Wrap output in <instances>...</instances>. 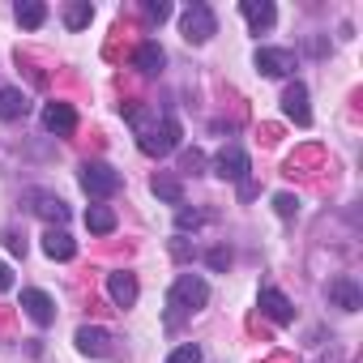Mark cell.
Instances as JSON below:
<instances>
[{
  "label": "cell",
  "mask_w": 363,
  "mask_h": 363,
  "mask_svg": "<svg viewBox=\"0 0 363 363\" xmlns=\"http://www.w3.org/2000/svg\"><path fill=\"white\" fill-rule=\"evenodd\" d=\"M26 111H30V103H26V94H22V90L0 86V120H22Z\"/></svg>",
  "instance_id": "obj_17"
},
{
  "label": "cell",
  "mask_w": 363,
  "mask_h": 363,
  "mask_svg": "<svg viewBox=\"0 0 363 363\" xmlns=\"http://www.w3.org/2000/svg\"><path fill=\"white\" fill-rule=\"evenodd\" d=\"M30 210H35L39 218H48V223H56V227L69 223V206H65L60 197H52V193H30Z\"/></svg>",
  "instance_id": "obj_14"
},
{
  "label": "cell",
  "mask_w": 363,
  "mask_h": 363,
  "mask_svg": "<svg viewBox=\"0 0 363 363\" xmlns=\"http://www.w3.org/2000/svg\"><path fill=\"white\" fill-rule=\"evenodd\" d=\"M124 116H128L133 128H137V145H141V154L162 158V154H171V150L179 145V120H175V116H162V120H154V124H145V111H141V107H128Z\"/></svg>",
  "instance_id": "obj_1"
},
{
  "label": "cell",
  "mask_w": 363,
  "mask_h": 363,
  "mask_svg": "<svg viewBox=\"0 0 363 363\" xmlns=\"http://www.w3.org/2000/svg\"><path fill=\"white\" fill-rule=\"evenodd\" d=\"M329 303L342 308V312H359V308H363V291H359V282H354L350 274L329 278Z\"/></svg>",
  "instance_id": "obj_6"
},
{
  "label": "cell",
  "mask_w": 363,
  "mask_h": 363,
  "mask_svg": "<svg viewBox=\"0 0 363 363\" xmlns=\"http://www.w3.org/2000/svg\"><path fill=\"white\" fill-rule=\"evenodd\" d=\"M167 363H201V346H193V342L175 346V350L167 354Z\"/></svg>",
  "instance_id": "obj_23"
},
{
  "label": "cell",
  "mask_w": 363,
  "mask_h": 363,
  "mask_svg": "<svg viewBox=\"0 0 363 363\" xmlns=\"http://www.w3.org/2000/svg\"><path fill=\"white\" fill-rule=\"evenodd\" d=\"M94 22V5H90V0H73V5L65 9V26L69 30H86Z\"/></svg>",
  "instance_id": "obj_22"
},
{
  "label": "cell",
  "mask_w": 363,
  "mask_h": 363,
  "mask_svg": "<svg viewBox=\"0 0 363 363\" xmlns=\"http://www.w3.org/2000/svg\"><path fill=\"white\" fill-rule=\"evenodd\" d=\"M22 308H26V316L35 320V325H52L56 320V299L48 295V291H22Z\"/></svg>",
  "instance_id": "obj_10"
},
{
  "label": "cell",
  "mask_w": 363,
  "mask_h": 363,
  "mask_svg": "<svg viewBox=\"0 0 363 363\" xmlns=\"http://www.w3.org/2000/svg\"><path fill=\"white\" fill-rule=\"evenodd\" d=\"M214 175L244 184V179H248V154H244L240 145H223V150L214 154Z\"/></svg>",
  "instance_id": "obj_5"
},
{
  "label": "cell",
  "mask_w": 363,
  "mask_h": 363,
  "mask_svg": "<svg viewBox=\"0 0 363 363\" xmlns=\"http://www.w3.org/2000/svg\"><path fill=\"white\" fill-rule=\"evenodd\" d=\"M9 286H13V269L0 261V291H9Z\"/></svg>",
  "instance_id": "obj_30"
},
{
  "label": "cell",
  "mask_w": 363,
  "mask_h": 363,
  "mask_svg": "<svg viewBox=\"0 0 363 363\" xmlns=\"http://www.w3.org/2000/svg\"><path fill=\"white\" fill-rule=\"evenodd\" d=\"M179 171H184V175H201V171H206V154H201V150H184Z\"/></svg>",
  "instance_id": "obj_24"
},
{
  "label": "cell",
  "mask_w": 363,
  "mask_h": 363,
  "mask_svg": "<svg viewBox=\"0 0 363 363\" xmlns=\"http://www.w3.org/2000/svg\"><path fill=\"white\" fill-rule=\"evenodd\" d=\"M282 111H286L299 128L312 124V107H308V86H303V82H291V86L282 90Z\"/></svg>",
  "instance_id": "obj_8"
},
{
  "label": "cell",
  "mask_w": 363,
  "mask_h": 363,
  "mask_svg": "<svg viewBox=\"0 0 363 363\" xmlns=\"http://www.w3.org/2000/svg\"><path fill=\"white\" fill-rule=\"evenodd\" d=\"M43 128L56 133V137H73V133H77V111H73V103H48V107H43Z\"/></svg>",
  "instance_id": "obj_9"
},
{
  "label": "cell",
  "mask_w": 363,
  "mask_h": 363,
  "mask_svg": "<svg viewBox=\"0 0 363 363\" xmlns=\"http://www.w3.org/2000/svg\"><path fill=\"white\" fill-rule=\"evenodd\" d=\"M133 65H137V69H141L145 77H154V73H158V69L167 65V56H162V48H158L154 39H145V43L137 48V56H133Z\"/></svg>",
  "instance_id": "obj_19"
},
{
  "label": "cell",
  "mask_w": 363,
  "mask_h": 363,
  "mask_svg": "<svg viewBox=\"0 0 363 363\" xmlns=\"http://www.w3.org/2000/svg\"><path fill=\"white\" fill-rule=\"evenodd\" d=\"M179 30H184V39L189 43H210V35L218 30V22H214V9L210 5H189L184 9V18H179Z\"/></svg>",
  "instance_id": "obj_4"
},
{
  "label": "cell",
  "mask_w": 363,
  "mask_h": 363,
  "mask_svg": "<svg viewBox=\"0 0 363 363\" xmlns=\"http://www.w3.org/2000/svg\"><path fill=\"white\" fill-rule=\"evenodd\" d=\"M257 69L265 77H291L295 73V56L286 48H257Z\"/></svg>",
  "instance_id": "obj_7"
},
{
  "label": "cell",
  "mask_w": 363,
  "mask_h": 363,
  "mask_svg": "<svg viewBox=\"0 0 363 363\" xmlns=\"http://www.w3.org/2000/svg\"><path fill=\"white\" fill-rule=\"evenodd\" d=\"M73 252H77V244H73V235L65 227H48L43 231V257L48 261H73Z\"/></svg>",
  "instance_id": "obj_11"
},
{
  "label": "cell",
  "mask_w": 363,
  "mask_h": 363,
  "mask_svg": "<svg viewBox=\"0 0 363 363\" xmlns=\"http://www.w3.org/2000/svg\"><path fill=\"white\" fill-rule=\"evenodd\" d=\"M107 295H111V303L116 308H133L137 303V278L133 274H107Z\"/></svg>",
  "instance_id": "obj_15"
},
{
  "label": "cell",
  "mask_w": 363,
  "mask_h": 363,
  "mask_svg": "<svg viewBox=\"0 0 363 363\" xmlns=\"http://www.w3.org/2000/svg\"><path fill=\"white\" fill-rule=\"evenodd\" d=\"M240 9H244V18H248V26H252L257 35H261V30H269V26L278 22V9L269 5V0H244V5H240Z\"/></svg>",
  "instance_id": "obj_16"
},
{
  "label": "cell",
  "mask_w": 363,
  "mask_h": 363,
  "mask_svg": "<svg viewBox=\"0 0 363 363\" xmlns=\"http://www.w3.org/2000/svg\"><path fill=\"white\" fill-rule=\"evenodd\" d=\"M145 18L150 22H167L171 18V5H167V0H145Z\"/></svg>",
  "instance_id": "obj_26"
},
{
  "label": "cell",
  "mask_w": 363,
  "mask_h": 363,
  "mask_svg": "<svg viewBox=\"0 0 363 363\" xmlns=\"http://www.w3.org/2000/svg\"><path fill=\"white\" fill-rule=\"evenodd\" d=\"M120 171L111 167V162H86L82 167V189L90 193V197H99V201H107V197H116L120 193Z\"/></svg>",
  "instance_id": "obj_3"
},
{
  "label": "cell",
  "mask_w": 363,
  "mask_h": 363,
  "mask_svg": "<svg viewBox=\"0 0 363 363\" xmlns=\"http://www.w3.org/2000/svg\"><path fill=\"white\" fill-rule=\"evenodd\" d=\"M77 350L103 359V354H111V333H107L103 325H82V329H77Z\"/></svg>",
  "instance_id": "obj_12"
},
{
  "label": "cell",
  "mask_w": 363,
  "mask_h": 363,
  "mask_svg": "<svg viewBox=\"0 0 363 363\" xmlns=\"http://www.w3.org/2000/svg\"><path fill=\"white\" fill-rule=\"evenodd\" d=\"M13 18H18V26L39 30V26L48 22V5H39V0H18V5H13Z\"/></svg>",
  "instance_id": "obj_20"
},
{
  "label": "cell",
  "mask_w": 363,
  "mask_h": 363,
  "mask_svg": "<svg viewBox=\"0 0 363 363\" xmlns=\"http://www.w3.org/2000/svg\"><path fill=\"white\" fill-rule=\"evenodd\" d=\"M150 189H154V197L167 201V206H184V184H179L175 175H154Z\"/></svg>",
  "instance_id": "obj_18"
},
{
  "label": "cell",
  "mask_w": 363,
  "mask_h": 363,
  "mask_svg": "<svg viewBox=\"0 0 363 363\" xmlns=\"http://www.w3.org/2000/svg\"><path fill=\"white\" fill-rule=\"evenodd\" d=\"M261 312H265L274 325H291V320H295L291 299H286L282 291H274V286H265V291H261Z\"/></svg>",
  "instance_id": "obj_13"
},
{
  "label": "cell",
  "mask_w": 363,
  "mask_h": 363,
  "mask_svg": "<svg viewBox=\"0 0 363 363\" xmlns=\"http://www.w3.org/2000/svg\"><path fill=\"white\" fill-rule=\"evenodd\" d=\"M175 227H179V231H197V227H201V214H197V210H179V214H175Z\"/></svg>",
  "instance_id": "obj_27"
},
{
  "label": "cell",
  "mask_w": 363,
  "mask_h": 363,
  "mask_svg": "<svg viewBox=\"0 0 363 363\" xmlns=\"http://www.w3.org/2000/svg\"><path fill=\"white\" fill-rule=\"evenodd\" d=\"M167 303H171L175 312H197V308H206V303H210L206 278H197V274H179L175 286H171V295H167Z\"/></svg>",
  "instance_id": "obj_2"
},
{
  "label": "cell",
  "mask_w": 363,
  "mask_h": 363,
  "mask_svg": "<svg viewBox=\"0 0 363 363\" xmlns=\"http://www.w3.org/2000/svg\"><path fill=\"white\" fill-rule=\"evenodd\" d=\"M5 240H9V252H13V257H26V240H22L18 231H9Z\"/></svg>",
  "instance_id": "obj_29"
},
{
  "label": "cell",
  "mask_w": 363,
  "mask_h": 363,
  "mask_svg": "<svg viewBox=\"0 0 363 363\" xmlns=\"http://www.w3.org/2000/svg\"><path fill=\"white\" fill-rule=\"evenodd\" d=\"M274 210H278V218H295V214H299V197L278 193V197H274Z\"/></svg>",
  "instance_id": "obj_25"
},
{
  "label": "cell",
  "mask_w": 363,
  "mask_h": 363,
  "mask_svg": "<svg viewBox=\"0 0 363 363\" xmlns=\"http://www.w3.org/2000/svg\"><path fill=\"white\" fill-rule=\"evenodd\" d=\"M210 265H214V269H227V265H231V252H227V248H210Z\"/></svg>",
  "instance_id": "obj_28"
},
{
  "label": "cell",
  "mask_w": 363,
  "mask_h": 363,
  "mask_svg": "<svg viewBox=\"0 0 363 363\" xmlns=\"http://www.w3.org/2000/svg\"><path fill=\"white\" fill-rule=\"evenodd\" d=\"M86 227H90V235H111V231H116V210L90 206V210H86Z\"/></svg>",
  "instance_id": "obj_21"
}]
</instances>
